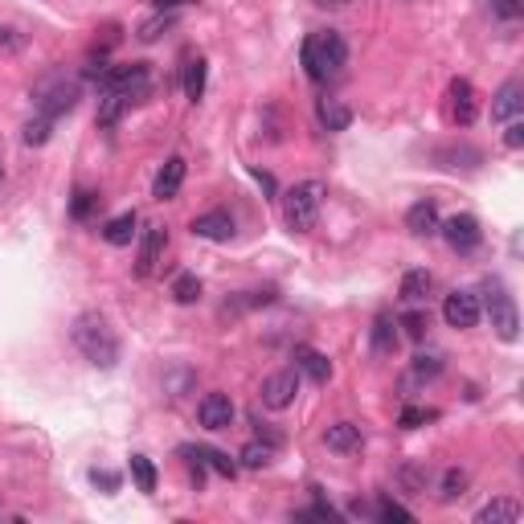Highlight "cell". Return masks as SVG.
Returning <instances> with one entry per match:
<instances>
[{
  "label": "cell",
  "mask_w": 524,
  "mask_h": 524,
  "mask_svg": "<svg viewBox=\"0 0 524 524\" xmlns=\"http://www.w3.org/2000/svg\"><path fill=\"white\" fill-rule=\"evenodd\" d=\"M50 127H54V119H45V115H37L33 124H25V143H29V148H41V143L50 140Z\"/></svg>",
  "instance_id": "cell-32"
},
{
  "label": "cell",
  "mask_w": 524,
  "mask_h": 524,
  "mask_svg": "<svg viewBox=\"0 0 524 524\" xmlns=\"http://www.w3.org/2000/svg\"><path fill=\"white\" fill-rule=\"evenodd\" d=\"M377 520H414V512H409L406 504H398V500H377Z\"/></svg>",
  "instance_id": "cell-33"
},
{
  "label": "cell",
  "mask_w": 524,
  "mask_h": 524,
  "mask_svg": "<svg viewBox=\"0 0 524 524\" xmlns=\"http://www.w3.org/2000/svg\"><path fill=\"white\" fill-rule=\"evenodd\" d=\"M438 205L435 201H414L406 209V230L414 234V238H435L438 234Z\"/></svg>",
  "instance_id": "cell-12"
},
{
  "label": "cell",
  "mask_w": 524,
  "mask_h": 524,
  "mask_svg": "<svg viewBox=\"0 0 524 524\" xmlns=\"http://www.w3.org/2000/svg\"><path fill=\"white\" fill-rule=\"evenodd\" d=\"M492 13H496L500 21H520L524 0H492Z\"/></svg>",
  "instance_id": "cell-36"
},
{
  "label": "cell",
  "mask_w": 524,
  "mask_h": 524,
  "mask_svg": "<svg viewBox=\"0 0 524 524\" xmlns=\"http://www.w3.org/2000/svg\"><path fill=\"white\" fill-rule=\"evenodd\" d=\"M324 197H328V188H324V180H299V185H291L283 193V222L291 234H308L311 225H316V217H320V205Z\"/></svg>",
  "instance_id": "cell-3"
},
{
  "label": "cell",
  "mask_w": 524,
  "mask_h": 524,
  "mask_svg": "<svg viewBox=\"0 0 524 524\" xmlns=\"http://www.w3.org/2000/svg\"><path fill=\"white\" fill-rule=\"evenodd\" d=\"M185 5H197V0H156V13H172V9H185Z\"/></svg>",
  "instance_id": "cell-40"
},
{
  "label": "cell",
  "mask_w": 524,
  "mask_h": 524,
  "mask_svg": "<svg viewBox=\"0 0 524 524\" xmlns=\"http://www.w3.org/2000/svg\"><path fill=\"white\" fill-rule=\"evenodd\" d=\"M169 25H172V13H161V17H152L148 25H140V33H135V37H140L143 45H152V41H156V37H161Z\"/></svg>",
  "instance_id": "cell-34"
},
{
  "label": "cell",
  "mask_w": 524,
  "mask_h": 524,
  "mask_svg": "<svg viewBox=\"0 0 524 524\" xmlns=\"http://www.w3.org/2000/svg\"><path fill=\"white\" fill-rule=\"evenodd\" d=\"M316 115H320L324 132H348V124H353V111H348L340 98H320V103H316Z\"/></svg>",
  "instance_id": "cell-19"
},
{
  "label": "cell",
  "mask_w": 524,
  "mask_h": 524,
  "mask_svg": "<svg viewBox=\"0 0 524 524\" xmlns=\"http://www.w3.org/2000/svg\"><path fill=\"white\" fill-rule=\"evenodd\" d=\"M311 5H320V9H345L348 0H311Z\"/></svg>",
  "instance_id": "cell-42"
},
{
  "label": "cell",
  "mask_w": 524,
  "mask_h": 524,
  "mask_svg": "<svg viewBox=\"0 0 524 524\" xmlns=\"http://www.w3.org/2000/svg\"><path fill=\"white\" fill-rule=\"evenodd\" d=\"M401 328H406V336L409 340H422V336H427V328H430V320H427V311H406V316H401Z\"/></svg>",
  "instance_id": "cell-31"
},
{
  "label": "cell",
  "mask_w": 524,
  "mask_h": 524,
  "mask_svg": "<svg viewBox=\"0 0 524 524\" xmlns=\"http://www.w3.org/2000/svg\"><path fill=\"white\" fill-rule=\"evenodd\" d=\"M463 492H467V471L446 467L443 480H438V500H443V504H451V500H459Z\"/></svg>",
  "instance_id": "cell-26"
},
{
  "label": "cell",
  "mask_w": 524,
  "mask_h": 524,
  "mask_svg": "<svg viewBox=\"0 0 524 524\" xmlns=\"http://www.w3.org/2000/svg\"><path fill=\"white\" fill-rule=\"evenodd\" d=\"M70 340H74V348L95 364V369H115V364H119V336L111 332V324L103 320L98 311H87V316L74 320Z\"/></svg>",
  "instance_id": "cell-1"
},
{
  "label": "cell",
  "mask_w": 524,
  "mask_h": 524,
  "mask_svg": "<svg viewBox=\"0 0 524 524\" xmlns=\"http://www.w3.org/2000/svg\"><path fill=\"white\" fill-rule=\"evenodd\" d=\"M98 205H103V197H98L95 188H78V193H74V201H70V217H74V222H87Z\"/></svg>",
  "instance_id": "cell-27"
},
{
  "label": "cell",
  "mask_w": 524,
  "mask_h": 524,
  "mask_svg": "<svg viewBox=\"0 0 524 524\" xmlns=\"http://www.w3.org/2000/svg\"><path fill=\"white\" fill-rule=\"evenodd\" d=\"M180 185H185V156H169V161H164V169L156 172L152 197H156V201H172V197L180 193Z\"/></svg>",
  "instance_id": "cell-11"
},
{
  "label": "cell",
  "mask_w": 524,
  "mask_h": 524,
  "mask_svg": "<svg viewBox=\"0 0 524 524\" xmlns=\"http://www.w3.org/2000/svg\"><path fill=\"white\" fill-rule=\"evenodd\" d=\"M132 480L140 492H156V467L148 455H132Z\"/></svg>",
  "instance_id": "cell-28"
},
{
  "label": "cell",
  "mask_w": 524,
  "mask_h": 524,
  "mask_svg": "<svg viewBox=\"0 0 524 524\" xmlns=\"http://www.w3.org/2000/svg\"><path fill=\"white\" fill-rule=\"evenodd\" d=\"M393 348H398V324H393L390 316H377L373 320V353L393 356Z\"/></svg>",
  "instance_id": "cell-22"
},
{
  "label": "cell",
  "mask_w": 524,
  "mask_h": 524,
  "mask_svg": "<svg viewBox=\"0 0 524 524\" xmlns=\"http://www.w3.org/2000/svg\"><path fill=\"white\" fill-rule=\"evenodd\" d=\"M295 373H308L316 385H328L332 361L320 353V348H295Z\"/></svg>",
  "instance_id": "cell-17"
},
{
  "label": "cell",
  "mask_w": 524,
  "mask_h": 524,
  "mask_svg": "<svg viewBox=\"0 0 524 524\" xmlns=\"http://www.w3.org/2000/svg\"><path fill=\"white\" fill-rule=\"evenodd\" d=\"M275 451H279V446H271V443H246L238 459H242V467H246V471H262V467H271Z\"/></svg>",
  "instance_id": "cell-24"
},
{
  "label": "cell",
  "mask_w": 524,
  "mask_h": 524,
  "mask_svg": "<svg viewBox=\"0 0 524 524\" xmlns=\"http://www.w3.org/2000/svg\"><path fill=\"white\" fill-rule=\"evenodd\" d=\"M103 238H107L111 246H127V242L135 238V214H119V217H111V222L103 225Z\"/></svg>",
  "instance_id": "cell-23"
},
{
  "label": "cell",
  "mask_w": 524,
  "mask_h": 524,
  "mask_svg": "<svg viewBox=\"0 0 524 524\" xmlns=\"http://www.w3.org/2000/svg\"><path fill=\"white\" fill-rule=\"evenodd\" d=\"M443 373V356H414V369H409V377H414V382H430V377H438Z\"/></svg>",
  "instance_id": "cell-30"
},
{
  "label": "cell",
  "mask_w": 524,
  "mask_h": 524,
  "mask_svg": "<svg viewBox=\"0 0 524 524\" xmlns=\"http://www.w3.org/2000/svg\"><path fill=\"white\" fill-rule=\"evenodd\" d=\"M451 119L459 127L475 124V87H471L467 78H455L451 82Z\"/></svg>",
  "instance_id": "cell-16"
},
{
  "label": "cell",
  "mask_w": 524,
  "mask_h": 524,
  "mask_svg": "<svg viewBox=\"0 0 524 524\" xmlns=\"http://www.w3.org/2000/svg\"><path fill=\"white\" fill-rule=\"evenodd\" d=\"M164 246H169V230H164V225H148V230H143V242H140V258H135V275L148 279L152 271H156V262H161Z\"/></svg>",
  "instance_id": "cell-10"
},
{
  "label": "cell",
  "mask_w": 524,
  "mask_h": 524,
  "mask_svg": "<svg viewBox=\"0 0 524 524\" xmlns=\"http://www.w3.org/2000/svg\"><path fill=\"white\" fill-rule=\"evenodd\" d=\"M0 180H5V172H0Z\"/></svg>",
  "instance_id": "cell-43"
},
{
  "label": "cell",
  "mask_w": 524,
  "mask_h": 524,
  "mask_svg": "<svg viewBox=\"0 0 524 524\" xmlns=\"http://www.w3.org/2000/svg\"><path fill=\"white\" fill-rule=\"evenodd\" d=\"M438 234H443V238H446V246H451V250H459V254H471V250H475V246H480V242H483L480 222H475V217H471V214H455L451 222H443V225H438Z\"/></svg>",
  "instance_id": "cell-7"
},
{
  "label": "cell",
  "mask_w": 524,
  "mask_h": 524,
  "mask_svg": "<svg viewBox=\"0 0 524 524\" xmlns=\"http://www.w3.org/2000/svg\"><path fill=\"white\" fill-rule=\"evenodd\" d=\"M193 234L205 242H230L234 238V217L225 209H214V214L193 217Z\"/></svg>",
  "instance_id": "cell-14"
},
{
  "label": "cell",
  "mask_w": 524,
  "mask_h": 524,
  "mask_svg": "<svg viewBox=\"0 0 524 524\" xmlns=\"http://www.w3.org/2000/svg\"><path fill=\"white\" fill-rule=\"evenodd\" d=\"M254 180L262 188H267V193H275V177H271V172H262V169H254Z\"/></svg>",
  "instance_id": "cell-41"
},
{
  "label": "cell",
  "mask_w": 524,
  "mask_h": 524,
  "mask_svg": "<svg viewBox=\"0 0 524 524\" xmlns=\"http://www.w3.org/2000/svg\"><path fill=\"white\" fill-rule=\"evenodd\" d=\"M299 62H303V74L311 82H328L332 74L345 70L348 62V45L336 29H324V33H311L303 37V50H299Z\"/></svg>",
  "instance_id": "cell-2"
},
{
  "label": "cell",
  "mask_w": 524,
  "mask_h": 524,
  "mask_svg": "<svg viewBox=\"0 0 524 524\" xmlns=\"http://www.w3.org/2000/svg\"><path fill=\"white\" fill-rule=\"evenodd\" d=\"M299 393V373L295 369H283V373H271L262 382V406L267 409H287Z\"/></svg>",
  "instance_id": "cell-9"
},
{
  "label": "cell",
  "mask_w": 524,
  "mask_h": 524,
  "mask_svg": "<svg viewBox=\"0 0 524 524\" xmlns=\"http://www.w3.org/2000/svg\"><path fill=\"white\" fill-rule=\"evenodd\" d=\"M483 308H488V316H492L496 336L512 345V340L520 336V316H516V303H512V295L504 291L500 279H488V283H483Z\"/></svg>",
  "instance_id": "cell-4"
},
{
  "label": "cell",
  "mask_w": 524,
  "mask_h": 524,
  "mask_svg": "<svg viewBox=\"0 0 524 524\" xmlns=\"http://www.w3.org/2000/svg\"><path fill=\"white\" fill-rule=\"evenodd\" d=\"M90 483H95V488H103V492H119V475H115V471H107V467L90 471Z\"/></svg>",
  "instance_id": "cell-37"
},
{
  "label": "cell",
  "mask_w": 524,
  "mask_h": 524,
  "mask_svg": "<svg viewBox=\"0 0 524 524\" xmlns=\"http://www.w3.org/2000/svg\"><path fill=\"white\" fill-rule=\"evenodd\" d=\"M443 320H446V328H459V332L475 328V324H480V295L475 291H451L443 299Z\"/></svg>",
  "instance_id": "cell-6"
},
{
  "label": "cell",
  "mask_w": 524,
  "mask_h": 524,
  "mask_svg": "<svg viewBox=\"0 0 524 524\" xmlns=\"http://www.w3.org/2000/svg\"><path fill=\"white\" fill-rule=\"evenodd\" d=\"M74 103H78V82L58 78V82H45V87H37V115H45V119L66 115Z\"/></svg>",
  "instance_id": "cell-5"
},
{
  "label": "cell",
  "mask_w": 524,
  "mask_h": 524,
  "mask_svg": "<svg viewBox=\"0 0 524 524\" xmlns=\"http://www.w3.org/2000/svg\"><path fill=\"white\" fill-rule=\"evenodd\" d=\"M172 299H177V303H197V299H201V279H197V275H177V279H172Z\"/></svg>",
  "instance_id": "cell-29"
},
{
  "label": "cell",
  "mask_w": 524,
  "mask_h": 524,
  "mask_svg": "<svg viewBox=\"0 0 524 524\" xmlns=\"http://www.w3.org/2000/svg\"><path fill=\"white\" fill-rule=\"evenodd\" d=\"M430 418H435V409H418V406H406V409H401V418H398V427L414 430V427H422V422H430Z\"/></svg>",
  "instance_id": "cell-35"
},
{
  "label": "cell",
  "mask_w": 524,
  "mask_h": 524,
  "mask_svg": "<svg viewBox=\"0 0 524 524\" xmlns=\"http://www.w3.org/2000/svg\"><path fill=\"white\" fill-rule=\"evenodd\" d=\"M430 287H435L430 271H406V279H401V303H409V308L427 303L430 299Z\"/></svg>",
  "instance_id": "cell-20"
},
{
  "label": "cell",
  "mask_w": 524,
  "mask_h": 524,
  "mask_svg": "<svg viewBox=\"0 0 524 524\" xmlns=\"http://www.w3.org/2000/svg\"><path fill=\"white\" fill-rule=\"evenodd\" d=\"M180 451L197 455V459H201L205 467H214L217 475H225V480H234V475H238V463H234L225 451H214V446H180Z\"/></svg>",
  "instance_id": "cell-21"
},
{
  "label": "cell",
  "mask_w": 524,
  "mask_h": 524,
  "mask_svg": "<svg viewBox=\"0 0 524 524\" xmlns=\"http://www.w3.org/2000/svg\"><path fill=\"white\" fill-rule=\"evenodd\" d=\"M524 107V87L520 82H504V87L496 90V103H492V124H508V119H516Z\"/></svg>",
  "instance_id": "cell-15"
},
{
  "label": "cell",
  "mask_w": 524,
  "mask_h": 524,
  "mask_svg": "<svg viewBox=\"0 0 524 524\" xmlns=\"http://www.w3.org/2000/svg\"><path fill=\"white\" fill-rule=\"evenodd\" d=\"M295 520H324V524H332V520H336V512H332L328 504H311V508H303V512H295Z\"/></svg>",
  "instance_id": "cell-38"
},
{
  "label": "cell",
  "mask_w": 524,
  "mask_h": 524,
  "mask_svg": "<svg viewBox=\"0 0 524 524\" xmlns=\"http://www.w3.org/2000/svg\"><path fill=\"white\" fill-rule=\"evenodd\" d=\"M520 516H524V508L516 504V500L500 496V500H492V504H483L480 512H475V524H516Z\"/></svg>",
  "instance_id": "cell-18"
},
{
  "label": "cell",
  "mask_w": 524,
  "mask_h": 524,
  "mask_svg": "<svg viewBox=\"0 0 524 524\" xmlns=\"http://www.w3.org/2000/svg\"><path fill=\"white\" fill-rule=\"evenodd\" d=\"M197 422L205 430H230L234 427V401L230 393H205L197 406Z\"/></svg>",
  "instance_id": "cell-8"
},
{
  "label": "cell",
  "mask_w": 524,
  "mask_h": 524,
  "mask_svg": "<svg viewBox=\"0 0 524 524\" xmlns=\"http://www.w3.org/2000/svg\"><path fill=\"white\" fill-rule=\"evenodd\" d=\"M324 446L336 451V455H353V451H361V446H364V435H361L356 422H332V427L324 430Z\"/></svg>",
  "instance_id": "cell-13"
},
{
  "label": "cell",
  "mask_w": 524,
  "mask_h": 524,
  "mask_svg": "<svg viewBox=\"0 0 524 524\" xmlns=\"http://www.w3.org/2000/svg\"><path fill=\"white\" fill-rule=\"evenodd\" d=\"M504 143H508V148H524V124H520V119H508V135H504Z\"/></svg>",
  "instance_id": "cell-39"
},
{
  "label": "cell",
  "mask_w": 524,
  "mask_h": 524,
  "mask_svg": "<svg viewBox=\"0 0 524 524\" xmlns=\"http://www.w3.org/2000/svg\"><path fill=\"white\" fill-rule=\"evenodd\" d=\"M205 58H193V62H185V78H180V87H185V98H201L205 95Z\"/></svg>",
  "instance_id": "cell-25"
}]
</instances>
